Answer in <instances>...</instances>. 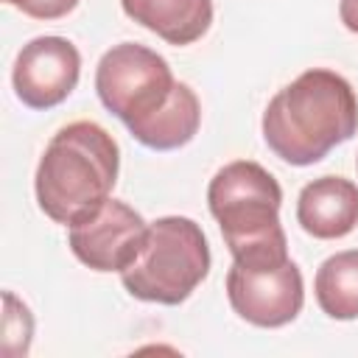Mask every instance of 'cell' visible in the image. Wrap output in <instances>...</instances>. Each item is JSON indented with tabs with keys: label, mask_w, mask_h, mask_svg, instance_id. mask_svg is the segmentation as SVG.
I'll return each mask as SVG.
<instances>
[{
	"label": "cell",
	"mask_w": 358,
	"mask_h": 358,
	"mask_svg": "<svg viewBox=\"0 0 358 358\" xmlns=\"http://www.w3.org/2000/svg\"><path fill=\"white\" fill-rule=\"evenodd\" d=\"M260 126L266 145L282 162L305 168L358 131V98L344 76L313 67L268 101Z\"/></svg>",
	"instance_id": "1"
},
{
	"label": "cell",
	"mask_w": 358,
	"mask_h": 358,
	"mask_svg": "<svg viewBox=\"0 0 358 358\" xmlns=\"http://www.w3.org/2000/svg\"><path fill=\"white\" fill-rule=\"evenodd\" d=\"M117 168L120 148L103 126L67 123L50 137L36 165V204L50 221L70 227L109 199Z\"/></svg>",
	"instance_id": "2"
},
{
	"label": "cell",
	"mask_w": 358,
	"mask_h": 358,
	"mask_svg": "<svg viewBox=\"0 0 358 358\" xmlns=\"http://www.w3.org/2000/svg\"><path fill=\"white\" fill-rule=\"evenodd\" d=\"M207 204L221 227L232 263L263 266L288 260V241L280 224V182L252 159H235L215 171Z\"/></svg>",
	"instance_id": "3"
},
{
	"label": "cell",
	"mask_w": 358,
	"mask_h": 358,
	"mask_svg": "<svg viewBox=\"0 0 358 358\" xmlns=\"http://www.w3.org/2000/svg\"><path fill=\"white\" fill-rule=\"evenodd\" d=\"M210 274V246L201 227L185 215L148 224L134 260L120 271L123 288L143 302L179 305Z\"/></svg>",
	"instance_id": "4"
},
{
	"label": "cell",
	"mask_w": 358,
	"mask_h": 358,
	"mask_svg": "<svg viewBox=\"0 0 358 358\" xmlns=\"http://www.w3.org/2000/svg\"><path fill=\"white\" fill-rule=\"evenodd\" d=\"M176 87L168 62L137 42L112 45L95 67V92L101 103L129 126L143 123L162 109Z\"/></svg>",
	"instance_id": "5"
},
{
	"label": "cell",
	"mask_w": 358,
	"mask_h": 358,
	"mask_svg": "<svg viewBox=\"0 0 358 358\" xmlns=\"http://www.w3.org/2000/svg\"><path fill=\"white\" fill-rule=\"evenodd\" d=\"M227 299L232 310L255 327H282L294 322L305 305V282L299 266L282 263L241 266L227 271Z\"/></svg>",
	"instance_id": "6"
},
{
	"label": "cell",
	"mask_w": 358,
	"mask_h": 358,
	"mask_svg": "<svg viewBox=\"0 0 358 358\" xmlns=\"http://www.w3.org/2000/svg\"><path fill=\"white\" fill-rule=\"evenodd\" d=\"M148 224L126 201L106 199L101 207L67 227L70 252L92 271H123L145 235Z\"/></svg>",
	"instance_id": "7"
},
{
	"label": "cell",
	"mask_w": 358,
	"mask_h": 358,
	"mask_svg": "<svg viewBox=\"0 0 358 358\" xmlns=\"http://www.w3.org/2000/svg\"><path fill=\"white\" fill-rule=\"evenodd\" d=\"M81 53L64 36H36L17 53L11 84L17 98L31 109H53L76 90Z\"/></svg>",
	"instance_id": "8"
},
{
	"label": "cell",
	"mask_w": 358,
	"mask_h": 358,
	"mask_svg": "<svg viewBox=\"0 0 358 358\" xmlns=\"http://www.w3.org/2000/svg\"><path fill=\"white\" fill-rule=\"evenodd\" d=\"M296 221L319 241L350 235L358 227V185L344 176H319L308 182L296 199Z\"/></svg>",
	"instance_id": "9"
},
{
	"label": "cell",
	"mask_w": 358,
	"mask_h": 358,
	"mask_svg": "<svg viewBox=\"0 0 358 358\" xmlns=\"http://www.w3.org/2000/svg\"><path fill=\"white\" fill-rule=\"evenodd\" d=\"M120 6L168 45H193L213 22V0H120Z\"/></svg>",
	"instance_id": "10"
},
{
	"label": "cell",
	"mask_w": 358,
	"mask_h": 358,
	"mask_svg": "<svg viewBox=\"0 0 358 358\" xmlns=\"http://www.w3.org/2000/svg\"><path fill=\"white\" fill-rule=\"evenodd\" d=\"M199 126H201V103L187 84L176 81L168 103L157 109L151 117H145L143 123L129 126V131L145 148L173 151V148L187 145L196 137Z\"/></svg>",
	"instance_id": "11"
},
{
	"label": "cell",
	"mask_w": 358,
	"mask_h": 358,
	"mask_svg": "<svg viewBox=\"0 0 358 358\" xmlns=\"http://www.w3.org/2000/svg\"><path fill=\"white\" fill-rule=\"evenodd\" d=\"M319 308L338 322L358 319V249L330 255L313 277Z\"/></svg>",
	"instance_id": "12"
},
{
	"label": "cell",
	"mask_w": 358,
	"mask_h": 358,
	"mask_svg": "<svg viewBox=\"0 0 358 358\" xmlns=\"http://www.w3.org/2000/svg\"><path fill=\"white\" fill-rule=\"evenodd\" d=\"M6 3L34 20H62L78 6V0H6Z\"/></svg>",
	"instance_id": "13"
},
{
	"label": "cell",
	"mask_w": 358,
	"mask_h": 358,
	"mask_svg": "<svg viewBox=\"0 0 358 358\" xmlns=\"http://www.w3.org/2000/svg\"><path fill=\"white\" fill-rule=\"evenodd\" d=\"M338 17L347 31L358 34V0H341L338 3Z\"/></svg>",
	"instance_id": "14"
}]
</instances>
